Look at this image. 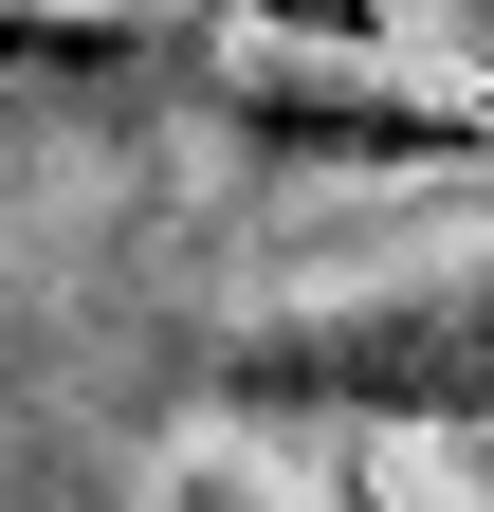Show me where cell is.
I'll return each instance as SVG.
<instances>
[{"label":"cell","instance_id":"1","mask_svg":"<svg viewBox=\"0 0 494 512\" xmlns=\"http://www.w3.org/2000/svg\"><path fill=\"white\" fill-rule=\"evenodd\" d=\"M202 421H312V439H476L494 458V256L366 311H293V330L202 348Z\"/></svg>","mask_w":494,"mask_h":512},{"label":"cell","instance_id":"2","mask_svg":"<svg viewBox=\"0 0 494 512\" xmlns=\"http://www.w3.org/2000/svg\"><path fill=\"white\" fill-rule=\"evenodd\" d=\"M183 128H220V147H257V165H348V183H494V110L385 74V55H238V37H202Z\"/></svg>","mask_w":494,"mask_h":512},{"label":"cell","instance_id":"3","mask_svg":"<svg viewBox=\"0 0 494 512\" xmlns=\"http://www.w3.org/2000/svg\"><path fill=\"white\" fill-rule=\"evenodd\" d=\"M183 0H0V128H183Z\"/></svg>","mask_w":494,"mask_h":512},{"label":"cell","instance_id":"4","mask_svg":"<svg viewBox=\"0 0 494 512\" xmlns=\"http://www.w3.org/2000/svg\"><path fill=\"white\" fill-rule=\"evenodd\" d=\"M202 37H238V55H385L403 37V0H183Z\"/></svg>","mask_w":494,"mask_h":512},{"label":"cell","instance_id":"5","mask_svg":"<svg viewBox=\"0 0 494 512\" xmlns=\"http://www.w3.org/2000/svg\"><path fill=\"white\" fill-rule=\"evenodd\" d=\"M165 512H275V494H257V476H238V458H202V476H183Z\"/></svg>","mask_w":494,"mask_h":512},{"label":"cell","instance_id":"6","mask_svg":"<svg viewBox=\"0 0 494 512\" xmlns=\"http://www.w3.org/2000/svg\"><path fill=\"white\" fill-rule=\"evenodd\" d=\"M330 512H403V494H385V476H366V458H348V476H330Z\"/></svg>","mask_w":494,"mask_h":512}]
</instances>
